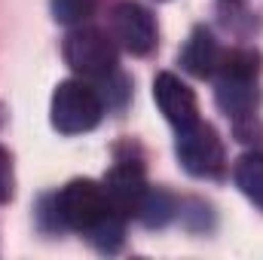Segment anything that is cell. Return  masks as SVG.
I'll return each mask as SVG.
<instances>
[{
  "instance_id": "cell-1",
  "label": "cell",
  "mask_w": 263,
  "mask_h": 260,
  "mask_svg": "<svg viewBox=\"0 0 263 260\" xmlns=\"http://www.w3.org/2000/svg\"><path fill=\"white\" fill-rule=\"evenodd\" d=\"M52 126L62 135L92 132L104 117V98L86 80H65L52 92Z\"/></svg>"
},
{
  "instance_id": "cell-2",
  "label": "cell",
  "mask_w": 263,
  "mask_h": 260,
  "mask_svg": "<svg viewBox=\"0 0 263 260\" xmlns=\"http://www.w3.org/2000/svg\"><path fill=\"white\" fill-rule=\"evenodd\" d=\"M55 208H59L62 227L77 230V233L95 230L114 211L104 193V184L89 181V178H77L67 187H62V193H55Z\"/></svg>"
},
{
  "instance_id": "cell-3",
  "label": "cell",
  "mask_w": 263,
  "mask_h": 260,
  "mask_svg": "<svg viewBox=\"0 0 263 260\" xmlns=\"http://www.w3.org/2000/svg\"><path fill=\"white\" fill-rule=\"evenodd\" d=\"M62 52H65V62L80 77L104 80L107 73L117 70V46H114V40L104 31L89 28V25H77L67 34Z\"/></svg>"
},
{
  "instance_id": "cell-4",
  "label": "cell",
  "mask_w": 263,
  "mask_h": 260,
  "mask_svg": "<svg viewBox=\"0 0 263 260\" xmlns=\"http://www.w3.org/2000/svg\"><path fill=\"white\" fill-rule=\"evenodd\" d=\"M178 159L181 165L196 175V178H214L223 169V141L217 138V132L208 123H190L184 129H178Z\"/></svg>"
},
{
  "instance_id": "cell-5",
  "label": "cell",
  "mask_w": 263,
  "mask_h": 260,
  "mask_svg": "<svg viewBox=\"0 0 263 260\" xmlns=\"http://www.w3.org/2000/svg\"><path fill=\"white\" fill-rule=\"evenodd\" d=\"M114 37L129 49L132 55H147L156 46V22L141 3H117L114 6Z\"/></svg>"
},
{
  "instance_id": "cell-6",
  "label": "cell",
  "mask_w": 263,
  "mask_h": 260,
  "mask_svg": "<svg viewBox=\"0 0 263 260\" xmlns=\"http://www.w3.org/2000/svg\"><path fill=\"white\" fill-rule=\"evenodd\" d=\"M144 190H147L144 169H141V162H135V159H120V162L110 169V175L104 178L107 202H110V208H114L117 214H123V217H135Z\"/></svg>"
},
{
  "instance_id": "cell-7",
  "label": "cell",
  "mask_w": 263,
  "mask_h": 260,
  "mask_svg": "<svg viewBox=\"0 0 263 260\" xmlns=\"http://www.w3.org/2000/svg\"><path fill=\"white\" fill-rule=\"evenodd\" d=\"M153 98L162 110V117L175 126L184 129L190 123L199 120V107H196V95L187 83H181L175 73H159L153 80Z\"/></svg>"
},
{
  "instance_id": "cell-8",
  "label": "cell",
  "mask_w": 263,
  "mask_h": 260,
  "mask_svg": "<svg viewBox=\"0 0 263 260\" xmlns=\"http://www.w3.org/2000/svg\"><path fill=\"white\" fill-rule=\"evenodd\" d=\"M214 98H217V107L233 117L236 123L239 120H251L254 110H257V80H227L220 77L217 80V89H214Z\"/></svg>"
},
{
  "instance_id": "cell-9",
  "label": "cell",
  "mask_w": 263,
  "mask_h": 260,
  "mask_svg": "<svg viewBox=\"0 0 263 260\" xmlns=\"http://www.w3.org/2000/svg\"><path fill=\"white\" fill-rule=\"evenodd\" d=\"M220 55H223V49L217 46L214 34H211L208 28H196V31L190 34V40L184 43L181 65H184V70H190L193 77H202V80H205V77H214V73H217Z\"/></svg>"
},
{
  "instance_id": "cell-10",
  "label": "cell",
  "mask_w": 263,
  "mask_h": 260,
  "mask_svg": "<svg viewBox=\"0 0 263 260\" xmlns=\"http://www.w3.org/2000/svg\"><path fill=\"white\" fill-rule=\"evenodd\" d=\"M178 202H175V196L165 193V190H159V187H147L144 196H141V205H138V211H135V217L144 224V227H150V230H159V227H165V224H172L175 217H178Z\"/></svg>"
},
{
  "instance_id": "cell-11",
  "label": "cell",
  "mask_w": 263,
  "mask_h": 260,
  "mask_svg": "<svg viewBox=\"0 0 263 260\" xmlns=\"http://www.w3.org/2000/svg\"><path fill=\"white\" fill-rule=\"evenodd\" d=\"M236 184L239 190L248 196L254 205L263 208V150H254V153H245L239 162H236Z\"/></svg>"
},
{
  "instance_id": "cell-12",
  "label": "cell",
  "mask_w": 263,
  "mask_h": 260,
  "mask_svg": "<svg viewBox=\"0 0 263 260\" xmlns=\"http://www.w3.org/2000/svg\"><path fill=\"white\" fill-rule=\"evenodd\" d=\"M220 77L227 80H257L260 73V55L254 49H230L220 55Z\"/></svg>"
},
{
  "instance_id": "cell-13",
  "label": "cell",
  "mask_w": 263,
  "mask_h": 260,
  "mask_svg": "<svg viewBox=\"0 0 263 260\" xmlns=\"http://www.w3.org/2000/svg\"><path fill=\"white\" fill-rule=\"evenodd\" d=\"M123 233H126V217L123 214H117V211H110L95 230H89V239L98 245V251H107V254H114L120 245H123Z\"/></svg>"
},
{
  "instance_id": "cell-14",
  "label": "cell",
  "mask_w": 263,
  "mask_h": 260,
  "mask_svg": "<svg viewBox=\"0 0 263 260\" xmlns=\"http://www.w3.org/2000/svg\"><path fill=\"white\" fill-rule=\"evenodd\" d=\"M95 9V0H52V18L62 25H83Z\"/></svg>"
},
{
  "instance_id": "cell-15",
  "label": "cell",
  "mask_w": 263,
  "mask_h": 260,
  "mask_svg": "<svg viewBox=\"0 0 263 260\" xmlns=\"http://www.w3.org/2000/svg\"><path fill=\"white\" fill-rule=\"evenodd\" d=\"M12 187H15V178H12V156L0 147V202H9V199H12Z\"/></svg>"
}]
</instances>
